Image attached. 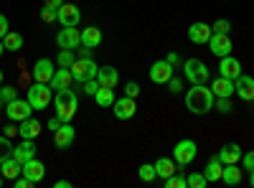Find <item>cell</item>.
I'll return each mask as SVG.
<instances>
[{
  "instance_id": "obj_1",
  "label": "cell",
  "mask_w": 254,
  "mask_h": 188,
  "mask_svg": "<svg viewBox=\"0 0 254 188\" xmlns=\"http://www.w3.org/2000/svg\"><path fill=\"white\" fill-rule=\"evenodd\" d=\"M214 102H216V97H214V92H211V87L193 84L186 94V110L190 115H208L211 110H214Z\"/></svg>"
},
{
  "instance_id": "obj_2",
  "label": "cell",
  "mask_w": 254,
  "mask_h": 188,
  "mask_svg": "<svg viewBox=\"0 0 254 188\" xmlns=\"http://www.w3.org/2000/svg\"><path fill=\"white\" fill-rule=\"evenodd\" d=\"M54 107H56V115L64 120V122H71V117L76 115V110H79V99H76V94L71 92V89H59L56 94H54Z\"/></svg>"
},
{
  "instance_id": "obj_3",
  "label": "cell",
  "mask_w": 254,
  "mask_h": 188,
  "mask_svg": "<svg viewBox=\"0 0 254 188\" xmlns=\"http://www.w3.org/2000/svg\"><path fill=\"white\" fill-rule=\"evenodd\" d=\"M26 99L31 102V107H33V110H46L49 104L54 102V89H51L49 84H41V81H36L33 87H28Z\"/></svg>"
},
{
  "instance_id": "obj_4",
  "label": "cell",
  "mask_w": 254,
  "mask_h": 188,
  "mask_svg": "<svg viewBox=\"0 0 254 188\" xmlns=\"http://www.w3.org/2000/svg\"><path fill=\"white\" fill-rule=\"evenodd\" d=\"M183 69V76L190 81V84H206L208 81V66L203 64L201 59H188L181 64Z\"/></svg>"
},
{
  "instance_id": "obj_5",
  "label": "cell",
  "mask_w": 254,
  "mask_h": 188,
  "mask_svg": "<svg viewBox=\"0 0 254 188\" xmlns=\"http://www.w3.org/2000/svg\"><path fill=\"white\" fill-rule=\"evenodd\" d=\"M198 155V148H196V142L193 140H181L176 142V148H173V160L178 163V168L183 171L188 163H193Z\"/></svg>"
},
{
  "instance_id": "obj_6",
  "label": "cell",
  "mask_w": 254,
  "mask_h": 188,
  "mask_svg": "<svg viewBox=\"0 0 254 188\" xmlns=\"http://www.w3.org/2000/svg\"><path fill=\"white\" fill-rule=\"evenodd\" d=\"M71 76H74V81H79V84H84V81H89V79H97V71H99V66L94 64L92 59H76L74 64H71Z\"/></svg>"
},
{
  "instance_id": "obj_7",
  "label": "cell",
  "mask_w": 254,
  "mask_h": 188,
  "mask_svg": "<svg viewBox=\"0 0 254 188\" xmlns=\"http://www.w3.org/2000/svg\"><path fill=\"white\" fill-rule=\"evenodd\" d=\"M56 44H59V49H69V51L79 49L81 46V31L76 26H61V31L56 33Z\"/></svg>"
},
{
  "instance_id": "obj_8",
  "label": "cell",
  "mask_w": 254,
  "mask_h": 188,
  "mask_svg": "<svg viewBox=\"0 0 254 188\" xmlns=\"http://www.w3.org/2000/svg\"><path fill=\"white\" fill-rule=\"evenodd\" d=\"M31 112H33V107H31L28 99H13V102L5 104V115H8L13 122H20V120L31 117Z\"/></svg>"
},
{
  "instance_id": "obj_9",
  "label": "cell",
  "mask_w": 254,
  "mask_h": 188,
  "mask_svg": "<svg viewBox=\"0 0 254 188\" xmlns=\"http://www.w3.org/2000/svg\"><path fill=\"white\" fill-rule=\"evenodd\" d=\"M234 94L244 102H254V76H247L244 71L234 79Z\"/></svg>"
},
{
  "instance_id": "obj_10",
  "label": "cell",
  "mask_w": 254,
  "mask_h": 188,
  "mask_svg": "<svg viewBox=\"0 0 254 188\" xmlns=\"http://www.w3.org/2000/svg\"><path fill=\"white\" fill-rule=\"evenodd\" d=\"M74 140H76V130L71 127L69 122H64L61 127L54 132V145H56L59 150H69L71 145H74Z\"/></svg>"
},
{
  "instance_id": "obj_11",
  "label": "cell",
  "mask_w": 254,
  "mask_h": 188,
  "mask_svg": "<svg viewBox=\"0 0 254 188\" xmlns=\"http://www.w3.org/2000/svg\"><path fill=\"white\" fill-rule=\"evenodd\" d=\"M112 112H115L117 120H132L137 115V104H135L132 97H122V99H115Z\"/></svg>"
},
{
  "instance_id": "obj_12",
  "label": "cell",
  "mask_w": 254,
  "mask_h": 188,
  "mask_svg": "<svg viewBox=\"0 0 254 188\" xmlns=\"http://www.w3.org/2000/svg\"><path fill=\"white\" fill-rule=\"evenodd\" d=\"M59 26H79V20H81V10H79V5H74V3H64L59 10Z\"/></svg>"
},
{
  "instance_id": "obj_13",
  "label": "cell",
  "mask_w": 254,
  "mask_h": 188,
  "mask_svg": "<svg viewBox=\"0 0 254 188\" xmlns=\"http://www.w3.org/2000/svg\"><path fill=\"white\" fill-rule=\"evenodd\" d=\"M208 49H211V54L214 56H229L231 54V38H229V33H211V38H208Z\"/></svg>"
},
{
  "instance_id": "obj_14",
  "label": "cell",
  "mask_w": 254,
  "mask_h": 188,
  "mask_svg": "<svg viewBox=\"0 0 254 188\" xmlns=\"http://www.w3.org/2000/svg\"><path fill=\"white\" fill-rule=\"evenodd\" d=\"M31 74H33V79H36V81H41V84H49L51 76L56 74V64H54L51 59H38Z\"/></svg>"
},
{
  "instance_id": "obj_15",
  "label": "cell",
  "mask_w": 254,
  "mask_h": 188,
  "mask_svg": "<svg viewBox=\"0 0 254 188\" xmlns=\"http://www.w3.org/2000/svg\"><path fill=\"white\" fill-rule=\"evenodd\" d=\"M171 76H173V66L168 64L165 59L163 61H155V64L150 66V81H153V84H168Z\"/></svg>"
},
{
  "instance_id": "obj_16",
  "label": "cell",
  "mask_w": 254,
  "mask_h": 188,
  "mask_svg": "<svg viewBox=\"0 0 254 188\" xmlns=\"http://www.w3.org/2000/svg\"><path fill=\"white\" fill-rule=\"evenodd\" d=\"M242 74V64H239V59H234V56H221V61H219V76H226V79H231L234 81L237 76Z\"/></svg>"
},
{
  "instance_id": "obj_17",
  "label": "cell",
  "mask_w": 254,
  "mask_h": 188,
  "mask_svg": "<svg viewBox=\"0 0 254 188\" xmlns=\"http://www.w3.org/2000/svg\"><path fill=\"white\" fill-rule=\"evenodd\" d=\"M211 33H214V31H211L208 23H193V26H188V41H190V44H196V46L208 44Z\"/></svg>"
},
{
  "instance_id": "obj_18",
  "label": "cell",
  "mask_w": 254,
  "mask_h": 188,
  "mask_svg": "<svg viewBox=\"0 0 254 188\" xmlns=\"http://www.w3.org/2000/svg\"><path fill=\"white\" fill-rule=\"evenodd\" d=\"M41 122L38 120H33V117H26V120H20V125H18V135L23 137V140H36L38 135H41Z\"/></svg>"
},
{
  "instance_id": "obj_19",
  "label": "cell",
  "mask_w": 254,
  "mask_h": 188,
  "mask_svg": "<svg viewBox=\"0 0 254 188\" xmlns=\"http://www.w3.org/2000/svg\"><path fill=\"white\" fill-rule=\"evenodd\" d=\"M97 81H99V87H110V89H115V87L120 84V74H117L115 66H99V71H97Z\"/></svg>"
},
{
  "instance_id": "obj_20",
  "label": "cell",
  "mask_w": 254,
  "mask_h": 188,
  "mask_svg": "<svg viewBox=\"0 0 254 188\" xmlns=\"http://www.w3.org/2000/svg\"><path fill=\"white\" fill-rule=\"evenodd\" d=\"M23 176H26V178H31L33 183H38L41 178L46 176V165L41 163V160H36V158H31V160H26V163H23Z\"/></svg>"
},
{
  "instance_id": "obj_21",
  "label": "cell",
  "mask_w": 254,
  "mask_h": 188,
  "mask_svg": "<svg viewBox=\"0 0 254 188\" xmlns=\"http://www.w3.org/2000/svg\"><path fill=\"white\" fill-rule=\"evenodd\" d=\"M71 81H74V76H71L69 69H59V66H56V74L51 76L49 87H51L54 92H59V89H69V87H71Z\"/></svg>"
},
{
  "instance_id": "obj_22",
  "label": "cell",
  "mask_w": 254,
  "mask_h": 188,
  "mask_svg": "<svg viewBox=\"0 0 254 188\" xmlns=\"http://www.w3.org/2000/svg\"><path fill=\"white\" fill-rule=\"evenodd\" d=\"M13 158L23 165L26 160H31V158H36V142L33 140H23L20 145H15L13 148Z\"/></svg>"
},
{
  "instance_id": "obj_23",
  "label": "cell",
  "mask_w": 254,
  "mask_h": 188,
  "mask_svg": "<svg viewBox=\"0 0 254 188\" xmlns=\"http://www.w3.org/2000/svg\"><path fill=\"white\" fill-rule=\"evenodd\" d=\"M221 173H224V163H221V158H219V155L208 158L206 171H203L206 181H208V183H219V181H221Z\"/></svg>"
},
{
  "instance_id": "obj_24",
  "label": "cell",
  "mask_w": 254,
  "mask_h": 188,
  "mask_svg": "<svg viewBox=\"0 0 254 188\" xmlns=\"http://www.w3.org/2000/svg\"><path fill=\"white\" fill-rule=\"evenodd\" d=\"M216 155L221 158V163H224V165H229V163H239V160H242V155H244V150L239 148L237 142H229V145H224V148H221Z\"/></svg>"
},
{
  "instance_id": "obj_25",
  "label": "cell",
  "mask_w": 254,
  "mask_h": 188,
  "mask_svg": "<svg viewBox=\"0 0 254 188\" xmlns=\"http://www.w3.org/2000/svg\"><path fill=\"white\" fill-rule=\"evenodd\" d=\"M181 168H178V163L173 160V158H158L155 160V173H158V178H171L173 173H178Z\"/></svg>"
},
{
  "instance_id": "obj_26",
  "label": "cell",
  "mask_w": 254,
  "mask_h": 188,
  "mask_svg": "<svg viewBox=\"0 0 254 188\" xmlns=\"http://www.w3.org/2000/svg\"><path fill=\"white\" fill-rule=\"evenodd\" d=\"M221 181H224L226 186H239V183L244 181V171L239 168L237 163H229V165H224V173H221Z\"/></svg>"
},
{
  "instance_id": "obj_27",
  "label": "cell",
  "mask_w": 254,
  "mask_h": 188,
  "mask_svg": "<svg viewBox=\"0 0 254 188\" xmlns=\"http://www.w3.org/2000/svg\"><path fill=\"white\" fill-rule=\"evenodd\" d=\"M211 92H214V97H231L234 94V81L226 76H216L211 81Z\"/></svg>"
},
{
  "instance_id": "obj_28",
  "label": "cell",
  "mask_w": 254,
  "mask_h": 188,
  "mask_svg": "<svg viewBox=\"0 0 254 188\" xmlns=\"http://www.w3.org/2000/svg\"><path fill=\"white\" fill-rule=\"evenodd\" d=\"M0 173H3V178H5V181H15L20 173H23V165H20V163L10 155L8 160L0 163Z\"/></svg>"
},
{
  "instance_id": "obj_29",
  "label": "cell",
  "mask_w": 254,
  "mask_h": 188,
  "mask_svg": "<svg viewBox=\"0 0 254 188\" xmlns=\"http://www.w3.org/2000/svg\"><path fill=\"white\" fill-rule=\"evenodd\" d=\"M102 44V31L89 26V28H84L81 31V46H89V49H97Z\"/></svg>"
},
{
  "instance_id": "obj_30",
  "label": "cell",
  "mask_w": 254,
  "mask_h": 188,
  "mask_svg": "<svg viewBox=\"0 0 254 188\" xmlns=\"http://www.w3.org/2000/svg\"><path fill=\"white\" fill-rule=\"evenodd\" d=\"M94 102H97V107H102V110L112 107V104H115V89H110V87H99L97 94H94Z\"/></svg>"
},
{
  "instance_id": "obj_31",
  "label": "cell",
  "mask_w": 254,
  "mask_h": 188,
  "mask_svg": "<svg viewBox=\"0 0 254 188\" xmlns=\"http://www.w3.org/2000/svg\"><path fill=\"white\" fill-rule=\"evenodd\" d=\"M3 44H5V51H20L23 49V36H20L18 31H8Z\"/></svg>"
},
{
  "instance_id": "obj_32",
  "label": "cell",
  "mask_w": 254,
  "mask_h": 188,
  "mask_svg": "<svg viewBox=\"0 0 254 188\" xmlns=\"http://www.w3.org/2000/svg\"><path fill=\"white\" fill-rule=\"evenodd\" d=\"M74 61H76L74 51H69V49H61V51H59V56H56V66H59V69H71Z\"/></svg>"
},
{
  "instance_id": "obj_33",
  "label": "cell",
  "mask_w": 254,
  "mask_h": 188,
  "mask_svg": "<svg viewBox=\"0 0 254 188\" xmlns=\"http://www.w3.org/2000/svg\"><path fill=\"white\" fill-rule=\"evenodd\" d=\"M137 176H140V181H145V183H153V181L158 178V173H155V163H145V165H140Z\"/></svg>"
},
{
  "instance_id": "obj_34",
  "label": "cell",
  "mask_w": 254,
  "mask_h": 188,
  "mask_svg": "<svg viewBox=\"0 0 254 188\" xmlns=\"http://www.w3.org/2000/svg\"><path fill=\"white\" fill-rule=\"evenodd\" d=\"M13 148H15V145L10 142V137L8 135H0V163L8 160L13 155Z\"/></svg>"
},
{
  "instance_id": "obj_35",
  "label": "cell",
  "mask_w": 254,
  "mask_h": 188,
  "mask_svg": "<svg viewBox=\"0 0 254 188\" xmlns=\"http://www.w3.org/2000/svg\"><path fill=\"white\" fill-rule=\"evenodd\" d=\"M165 188H188V181H186V176L178 171V173H173L171 178H165Z\"/></svg>"
},
{
  "instance_id": "obj_36",
  "label": "cell",
  "mask_w": 254,
  "mask_h": 188,
  "mask_svg": "<svg viewBox=\"0 0 254 188\" xmlns=\"http://www.w3.org/2000/svg\"><path fill=\"white\" fill-rule=\"evenodd\" d=\"M186 181H188V188H206L208 186V181H206L203 173H188Z\"/></svg>"
},
{
  "instance_id": "obj_37",
  "label": "cell",
  "mask_w": 254,
  "mask_h": 188,
  "mask_svg": "<svg viewBox=\"0 0 254 188\" xmlns=\"http://www.w3.org/2000/svg\"><path fill=\"white\" fill-rule=\"evenodd\" d=\"M214 107H216V110H219L221 115H229L231 110H234V104H231V97H216Z\"/></svg>"
},
{
  "instance_id": "obj_38",
  "label": "cell",
  "mask_w": 254,
  "mask_h": 188,
  "mask_svg": "<svg viewBox=\"0 0 254 188\" xmlns=\"http://www.w3.org/2000/svg\"><path fill=\"white\" fill-rule=\"evenodd\" d=\"M0 99H3L5 104L13 102V99H18V89L15 87H0Z\"/></svg>"
},
{
  "instance_id": "obj_39",
  "label": "cell",
  "mask_w": 254,
  "mask_h": 188,
  "mask_svg": "<svg viewBox=\"0 0 254 188\" xmlns=\"http://www.w3.org/2000/svg\"><path fill=\"white\" fill-rule=\"evenodd\" d=\"M211 31H214V33H231V23H229L226 18H219L216 23L211 26Z\"/></svg>"
},
{
  "instance_id": "obj_40",
  "label": "cell",
  "mask_w": 254,
  "mask_h": 188,
  "mask_svg": "<svg viewBox=\"0 0 254 188\" xmlns=\"http://www.w3.org/2000/svg\"><path fill=\"white\" fill-rule=\"evenodd\" d=\"M59 18V13H56V8H41V20H44V23H54V20Z\"/></svg>"
},
{
  "instance_id": "obj_41",
  "label": "cell",
  "mask_w": 254,
  "mask_h": 188,
  "mask_svg": "<svg viewBox=\"0 0 254 188\" xmlns=\"http://www.w3.org/2000/svg\"><path fill=\"white\" fill-rule=\"evenodd\" d=\"M97 89H99V81H97V79H89V81H84V84H81V92L89 94V97H94Z\"/></svg>"
},
{
  "instance_id": "obj_42",
  "label": "cell",
  "mask_w": 254,
  "mask_h": 188,
  "mask_svg": "<svg viewBox=\"0 0 254 188\" xmlns=\"http://www.w3.org/2000/svg\"><path fill=\"white\" fill-rule=\"evenodd\" d=\"M13 186H15V188H33V186H36V183H33V181H31V178H26V176H23V173H20V176H18V178H15V181H13Z\"/></svg>"
},
{
  "instance_id": "obj_43",
  "label": "cell",
  "mask_w": 254,
  "mask_h": 188,
  "mask_svg": "<svg viewBox=\"0 0 254 188\" xmlns=\"http://www.w3.org/2000/svg\"><path fill=\"white\" fill-rule=\"evenodd\" d=\"M140 94V84H137V81H127V87H125V97H137Z\"/></svg>"
},
{
  "instance_id": "obj_44",
  "label": "cell",
  "mask_w": 254,
  "mask_h": 188,
  "mask_svg": "<svg viewBox=\"0 0 254 188\" xmlns=\"http://www.w3.org/2000/svg\"><path fill=\"white\" fill-rule=\"evenodd\" d=\"M168 89H171L173 94L183 92V79H178V76H171V81H168Z\"/></svg>"
},
{
  "instance_id": "obj_45",
  "label": "cell",
  "mask_w": 254,
  "mask_h": 188,
  "mask_svg": "<svg viewBox=\"0 0 254 188\" xmlns=\"http://www.w3.org/2000/svg\"><path fill=\"white\" fill-rule=\"evenodd\" d=\"M242 163H244V171H254V150H249V153H244L242 155Z\"/></svg>"
},
{
  "instance_id": "obj_46",
  "label": "cell",
  "mask_w": 254,
  "mask_h": 188,
  "mask_svg": "<svg viewBox=\"0 0 254 188\" xmlns=\"http://www.w3.org/2000/svg\"><path fill=\"white\" fill-rule=\"evenodd\" d=\"M61 125H64V120H61V117H59V115H56V117H51V120H49V122H46V127H49V130H51V132H56V130H59V127H61Z\"/></svg>"
},
{
  "instance_id": "obj_47",
  "label": "cell",
  "mask_w": 254,
  "mask_h": 188,
  "mask_svg": "<svg viewBox=\"0 0 254 188\" xmlns=\"http://www.w3.org/2000/svg\"><path fill=\"white\" fill-rule=\"evenodd\" d=\"M165 61H168V64H171L173 69H178V66L183 64V61H181V56H178V54H168V59H165Z\"/></svg>"
},
{
  "instance_id": "obj_48",
  "label": "cell",
  "mask_w": 254,
  "mask_h": 188,
  "mask_svg": "<svg viewBox=\"0 0 254 188\" xmlns=\"http://www.w3.org/2000/svg\"><path fill=\"white\" fill-rule=\"evenodd\" d=\"M5 33H8V18L0 13V38H5Z\"/></svg>"
},
{
  "instance_id": "obj_49",
  "label": "cell",
  "mask_w": 254,
  "mask_h": 188,
  "mask_svg": "<svg viewBox=\"0 0 254 188\" xmlns=\"http://www.w3.org/2000/svg\"><path fill=\"white\" fill-rule=\"evenodd\" d=\"M44 5H46V8H56V10H59V8L64 5V0H44Z\"/></svg>"
},
{
  "instance_id": "obj_50",
  "label": "cell",
  "mask_w": 254,
  "mask_h": 188,
  "mask_svg": "<svg viewBox=\"0 0 254 188\" xmlns=\"http://www.w3.org/2000/svg\"><path fill=\"white\" fill-rule=\"evenodd\" d=\"M76 59H92V49H89V46L79 49V56H76Z\"/></svg>"
},
{
  "instance_id": "obj_51",
  "label": "cell",
  "mask_w": 254,
  "mask_h": 188,
  "mask_svg": "<svg viewBox=\"0 0 254 188\" xmlns=\"http://www.w3.org/2000/svg\"><path fill=\"white\" fill-rule=\"evenodd\" d=\"M5 135H8V137L18 135V127H15V125H5Z\"/></svg>"
},
{
  "instance_id": "obj_52",
  "label": "cell",
  "mask_w": 254,
  "mask_h": 188,
  "mask_svg": "<svg viewBox=\"0 0 254 188\" xmlns=\"http://www.w3.org/2000/svg\"><path fill=\"white\" fill-rule=\"evenodd\" d=\"M54 186H56V188H69V186H71V183H69V181H56V183H54Z\"/></svg>"
},
{
  "instance_id": "obj_53",
  "label": "cell",
  "mask_w": 254,
  "mask_h": 188,
  "mask_svg": "<svg viewBox=\"0 0 254 188\" xmlns=\"http://www.w3.org/2000/svg\"><path fill=\"white\" fill-rule=\"evenodd\" d=\"M5 54V44H3V38H0V56Z\"/></svg>"
},
{
  "instance_id": "obj_54",
  "label": "cell",
  "mask_w": 254,
  "mask_h": 188,
  "mask_svg": "<svg viewBox=\"0 0 254 188\" xmlns=\"http://www.w3.org/2000/svg\"><path fill=\"white\" fill-rule=\"evenodd\" d=\"M249 186H252V188H254V171H252V173H249Z\"/></svg>"
},
{
  "instance_id": "obj_55",
  "label": "cell",
  "mask_w": 254,
  "mask_h": 188,
  "mask_svg": "<svg viewBox=\"0 0 254 188\" xmlns=\"http://www.w3.org/2000/svg\"><path fill=\"white\" fill-rule=\"evenodd\" d=\"M0 87H3V69H0Z\"/></svg>"
},
{
  "instance_id": "obj_56",
  "label": "cell",
  "mask_w": 254,
  "mask_h": 188,
  "mask_svg": "<svg viewBox=\"0 0 254 188\" xmlns=\"http://www.w3.org/2000/svg\"><path fill=\"white\" fill-rule=\"evenodd\" d=\"M3 107H5V102H3V99H0V112H3Z\"/></svg>"
},
{
  "instance_id": "obj_57",
  "label": "cell",
  "mask_w": 254,
  "mask_h": 188,
  "mask_svg": "<svg viewBox=\"0 0 254 188\" xmlns=\"http://www.w3.org/2000/svg\"><path fill=\"white\" fill-rule=\"evenodd\" d=\"M3 181H5V178H3V173H0V188H3Z\"/></svg>"
}]
</instances>
